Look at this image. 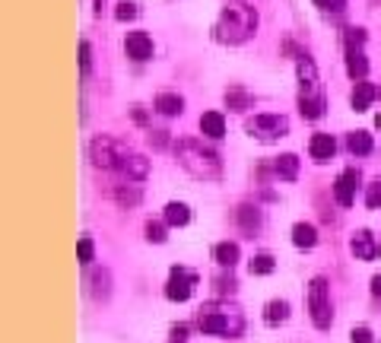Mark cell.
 Masks as SVG:
<instances>
[{
	"label": "cell",
	"mask_w": 381,
	"mask_h": 343,
	"mask_svg": "<svg viewBox=\"0 0 381 343\" xmlns=\"http://www.w3.org/2000/svg\"><path fill=\"white\" fill-rule=\"evenodd\" d=\"M254 29H257V13H254V7H248V3H232V7H226L223 13H219L217 26H213V38L226 42V45H242V42H248V38L254 35Z\"/></svg>",
	"instance_id": "obj_1"
},
{
	"label": "cell",
	"mask_w": 381,
	"mask_h": 343,
	"mask_svg": "<svg viewBox=\"0 0 381 343\" xmlns=\"http://www.w3.org/2000/svg\"><path fill=\"white\" fill-rule=\"evenodd\" d=\"M197 328H201L203 334L217 337V334H226V331H229V318H226V315H219V312H201Z\"/></svg>",
	"instance_id": "obj_15"
},
{
	"label": "cell",
	"mask_w": 381,
	"mask_h": 343,
	"mask_svg": "<svg viewBox=\"0 0 381 343\" xmlns=\"http://www.w3.org/2000/svg\"><path fill=\"white\" fill-rule=\"evenodd\" d=\"M124 51H127V58H134V60H150L153 38L146 35V32H130V35L124 38Z\"/></svg>",
	"instance_id": "obj_9"
},
{
	"label": "cell",
	"mask_w": 381,
	"mask_h": 343,
	"mask_svg": "<svg viewBox=\"0 0 381 343\" xmlns=\"http://www.w3.org/2000/svg\"><path fill=\"white\" fill-rule=\"evenodd\" d=\"M90 67H92V48H90V42H80V70H83V76L90 74Z\"/></svg>",
	"instance_id": "obj_32"
},
{
	"label": "cell",
	"mask_w": 381,
	"mask_h": 343,
	"mask_svg": "<svg viewBox=\"0 0 381 343\" xmlns=\"http://www.w3.org/2000/svg\"><path fill=\"white\" fill-rule=\"evenodd\" d=\"M102 7H105V0H96V13L102 16Z\"/></svg>",
	"instance_id": "obj_39"
},
{
	"label": "cell",
	"mask_w": 381,
	"mask_h": 343,
	"mask_svg": "<svg viewBox=\"0 0 381 343\" xmlns=\"http://www.w3.org/2000/svg\"><path fill=\"white\" fill-rule=\"evenodd\" d=\"M277 175H280L283 181H296V175H299V156L283 153V156L277 159Z\"/></svg>",
	"instance_id": "obj_22"
},
{
	"label": "cell",
	"mask_w": 381,
	"mask_h": 343,
	"mask_svg": "<svg viewBox=\"0 0 381 343\" xmlns=\"http://www.w3.org/2000/svg\"><path fill=\"white\" fill-rule=\"evenodd\" d=\"M372 292L381 299V274H375V276H372Z\"/></svg>",
	"instance_id": "obj_38"
},
{
	"label": "cell",
	"mask_w": 381,
	"mask_h": 343,
	"mask_svg": "<svg viewBox=\"0 0 381 343\" xmlns=\"http://www.w3.org/2000/svg\"><path fill=\"white\" fill-rule=\"evenodd\" d=\"M350 343H372V331L369 328H353Z\"/></svg>",
	"instance_id": "obj_36"
},
{
	"label": "cell",
	"mask_w": 381,
	"mask_h": 343,
	"mask_svg": "<svg viewBox=\"0 0 381 343\" xmlns=\"http://www.w3.org/2000/svg\"><path fill=\"white\" fill-rule=\"evenodd\" d=\"M194 286H197V276L191 274V270L172 267V274H169V283H165V296L172 299V302H187V299H191V292H194Z\"/></svg>",
	"instance_id": "obj_6"
},
{
	"label": "cell",
	"mask_w": 381,
	"mask_h": 343,
	"mask_svg": "<svg viewBox=\"0 0 381 343\" xmlns=\"http://www.w3.org/2000/svg\"><path fill=\"white\" fill-rule=\"evenodd\" d=\"M213 258H217L219 267H235V261H239V245H235V242H219V245L213 248Z\"/></svg>",
	"instance_id": "obj_21"
},
{
	"label": "cell",
	"mask_w": 381,
	"mask_h": 343,
	"mask_svg": "<svg viewBox=\"0 0 381 343\" xmlns=\"http://www.w3.org/2000/svg\"><path fill=\"white\" fill-rule=\"evenodd\" d=\"M121 175H127L130 181H143L146 175H150V162L143 156H137V153H127L124 159H121Z\"/></svg>",
	"instance_id": "obj_11"
},
{
	"label": "cell",
	"mask_w": 381,
	"mask_h": 343,
	"mask_svg": "<svg viewBox=\"0 0 381 343\" xmlns=\"http://www.w3.org/2000/svg\"><path fill=\"white\" fill-rule=\"evenodd\" d=\"M314 3H318L324 13H344L346 10V0H314Z\"/></svg>",
	"instance_id": "obj_33"
},
{
	"label": "cell",
	"mask_w": 381,
	"mask_h": 343,
	"mask_svg": "<svg viewBox=\"0 0 381 343\" xmlns=\"http://www.w3.org/2000/svg\"><path fill=\"white\" fill-rule=\"evenodd\" d=\"M356 187H359V169H346L340 178L334 181V197L340 207H350L353 197H356Z\"/></svg>",
	"instance_id": "obj_8"
},
{
	"label": "cell",
	"mask_w": 381,
	"mask_h": 343,
	"mask_svg": "<svg viewBox=\"0 0 381 343\" xmlns=\"http://www.w3.org/2000/svg\"><path fill=\"white\" fill-rule=\"evenodd\" d=\"M350 251L356 254L359 261H375L381 254V248H378V242H375V235L369 229H359L356 235L350 239Z\"/></svg>",
	"instance_id": "obj_7"
},
{
	"label": "cell",
	"mask_w": 381,
	"mask_h": 343,
	"mask_svg": "<svg viewBox=\"0 0 381 343\" xmlns=\"http://www.w3.org/2000/svg\"><path fill=\"white\" fill-rule=\"evenodd\" d=\"M378 127H381V115H378Z\"/></svg>",
	"instance_id": "obj_40"
},
{
	"label": "cell",
	"mask_w": 381,
	"mask_h": 343,
	"mask_svg": "<svg viewBox=\"0 0 381 343\" xmlns=\"http://www.w3.org/2000/svg\"><path fill=\"white\" fill-rule=\"evenodd\" d=\"M146 239H150V242H165V229L150 219V223H146Z\"/></svg>",
	"instance_id": "obj_35"
},
{
	"label": "cell",
	"mask_w": 381,
	"mask_h": 343,
	"mask_svg": "<svg viewBox=\"0 0 381 343\" xmlns=\"http://www.w3.org/2000/svg\"><path fill=\"white\" fill-rule=\"evenodd\" d=\"M187 219H191V210H187V203L172 201L169 207H165V223H169V226H187Z\"/></svg>",
	"instance_id": "obj_23"
},
{
	"label": "cell",
	"mask_w": 381,
	"mask_h": 343,
	"mask_svg": "<svg viewBox=\"0 0 381 343\" xmlns=\"http://www.w3.org/2000/svg\"><path fill=\"white\" fill-rule=\"evenodd\" d=\"M137 16V3H118V10H115V19H121V23H124V19H134Z\"/></svg>",
	"instance_id": "obj_34"
},
{
	"label": "cell",
	"mask_w": 381,
	"mask_h": 343,
	"mask_svg": "<svg viewBox=\"0 0 381 343\" xmlns=\"http://www.w3.org/2000/svg\"><path fill=\"white\" fill-rule=\"evenodd\" d=\"M90 283H92V296L96 299L108 296V274H105V270H96V274L90 276Z\"/></svg>",
	"instance_id": "obj_29"
},
{
	"label": "cell",
	"mask_w": 381,
	"mask_h": 343,
	"mask_svg": "<svg viewBox=\"0 0 381 343\" xmlns=\"http://www.w3.org/2000/svg\"><path fill=\"white\" fill-rule=\"evenodd\" d=\"M346 74L359 83L366 80V74H369V60H366V54L359 51V45H346Z\"/></svg>",
	"instance_id": "obj_12"
},
{
	"label": "cell",
	"mask_w": 381,
	"mask_h": 343,
	"mask_svg": "<svg viewBox=\"0 0 381 343\" xmlns=\"http://www.w3.org/2000/svg\"><path fill=\"white\" fill-rule=\"evenodd\" d=\"M308 312H312L314 328L328 331L334 324V308H330V286L324 276H314L308 283Z\"/></svg>",
	"instance_id": "obj_3"
},
{
	"label": "cell",
	"mask_w": 381,
	"mask_h": 343,
	"mask_svg": "<svg viewBox=\"0 0 381 343\" xmlns=\"http://www.w3.org/2000/svg\"><path fill=\"white\" fill-rule=\"evenodd\" d=\"M366 203H369L372 210H378V207H381V178L369 185V191H366Z\"/></svg>",
	"instance_id": "obj_31"
},
{
	"label": "cell",
	"mask_w": 381,
	"mask_h": 343,
	"mask_svg": "<svg viewBox=\"0 0 381 343\" xmlns=\"http://www.w3.org/2000/svg\"><path fill=\"white\" fill-rule=\"evenodd\" d=\"M115 201H118L121 207H137V203H140V191H137V187H115Z\"/></svg>",
	"instance_id": "obj_27"
},
{
	"label": "cell",
	"mask_w": 381,
	"mask_h": 343,
	"mask_svg": "<svg viewBox=\"0 0 381 343\" xmlns=\"http://www.w3.org/2000/svg\"><path fill=\"white\" fill-rule=\"evenodd\" d=\"M185 337H187V324H175V328H172V340L185 343Z\"/></svg>",
	"instance_id": "obj_37"
},
{
	"label": "cell",
	"mask_w": 381,
	"mask_h": 343,
	"mask_svg": "<svg viewBox=\"0 0 381 343\" xmlns=\"http://www.w3.org/2000/svg\"><path fill=\"white\" fill-rule=\"evenodd\" d=\"M201 131L210 137V140H219V137H226V118L219 112H203L201 115Z\"/></svg>",
	"instance_id": "obj_16"
},
{
	"label": "cell",
	"mask_w": 381,
	"mask_h": 343,
	"mask_svg": "<svg viewBox=\"0 0 381 343\" xmlns=\"http://www.w3.org/2000/svg\"><path fill=\"white\" fill-rule=\"evenodd\" d=\"M299 80H302V96L305 99L321 96V90H318V70H314L312 58H305V54L299 58Z\"/></svg>",
	"instance_id": "obj_10"
},
{
	"label": "cell",
	"mask_w": 381,
	"mask_h": 343,
	"mask_svg": "<svg viewBox=\"0 0 381 343\" xmlns=\"http://www.w3.org/2000/svg\"><path fill=\"white\" fill-rule=\"evenodd\" d=\"M378 96H381V90L375 86V83H356V90H353L350 102H353V108H356V112H366V108H369V105H372Z\"/></svg>",
	"instance_id": "obj_14"
},
{
	"label": "cell",
	"mask_w": 381,
	"mask_h": 343,
	"mask_svg": "<svg viewBox=\"0 0 381 343\" xmlns=\"http://www.w3.org/2000/svg\"><path fill=\"white\" fill-rule=\"evenodd\" d=\"M248 267H251V274H273V267H277V261H273L270 254H254V258H251V264H248Z\"/></svg>",
	"instance_id": "obj_28"
},
{
	"label": "cell",
	"mask_w": 381,
	"mask_h": 343,
	"mask_svg": "<svg viewBox=\"0 0 381 343\" xmlns=\"http://www.w3.org/2000/svg\"><path fill=\"white\" fill-rule=\"evenodd\" d=\"M245 131L264 143H273V140H280V137H286L289 121H286L283 115H254V118L245 121Z\"/></svg>",
	"instance_id": "obj_4"
},
{
	"label": "cell",
	"mask_w": 381,
	"mask_h": 343,
	"mask_svg": "<svg viewBox=\"0 0 381 343\" xmlns=\"http://www.w3.org/2000/svg\"><path fill=\"white\" fill-rule=\"evenodd\" d=\"M175 153H178L181 169L191 172L194 178L217 181L219 175H223V162H219V156L210 147H203L201 140H178Z\"/></svg>",
	"instance_id": "obj_2"
},
{
	"label": "cell",
	"mask_w": 381,
	"mask_h": 343,
	"mask_svg": "<svg viewBox=\"0 0 381 343\" xmlns=\"http://www.w3.org/2000/svg\"><path fill=\"white\" fill-rule=\"evenodd\" d=\"M286 318H289V302H283V299H273V302H267V306H264V321H267L270 328L283 324Z\"/></svg>",
	"instance_id": "obj_18"
},
{
	"label": "cell",
	"mask_w": 381,
	"mask_h": 343,
	"mask_svg": "<svg viewBox=\"0 0 381 343\" xmlns=\"http://www.w3.org/2000/svg\"><path fill=\"white\" fill-rule=\"evenodd\" d=\"M181 108H185V99H181L178 92H159V96H156V112L165 115V118L181 115Z\"/></svg>",
	"instance_id": "obj_17"
},
{
	"label": "cell",
	"mask_w": 381,
	"mask_h": 343,
	"mask_svg": "<svg viewBox=\"0 0 381 343\" xmlns=\"http://www.w3.org/2000/svg\"><path fill=\"white\" fill-rule=\"evenodd\" d=\"M346 147H350V153H356V156H366V153H372V134L356 131V134L346 137Z\"/></svg>",
	"instance_id": "obj_24"
},
{
	"label": "cell",
	"mask_w": 381,
	"mask_h": 343,
	"mask_svg": "<svg viewBox=\"0 0 381 343\" xmlns=\"http://www.w3.org/2000/svg\"><path fill=\"white\" fill-rule=\"evenodd\" d=\"M334 149H337V143L330 134H314L312 140H308V153H312L314 162H328V159L334 156Z\"/></svg>",
	"instance_id": "obj_13"
},
{
	"label": "cell",
	"mask_w": 381,
	"mask_h": 343,
	"mask_svg": "<svg viewBox=\"0 0 381 343\" xmlns=\"http://www.w3.org/2000/svg\"><path fill=\"white\" fill-rule=\"evenodd\" d=\"M318 242V232L312 223H296L292 226V245L296 248H312Z\"/></svg>",
	"instance_id": "obj_20"
},
{
	"label": "cell",
	"mask_w": 381,
	"mask_h": 343,
	"mask_svg": "<svg viewBox=\"0 0 381 343\" xmlns=\"http://www.w3.org/2000/svg\"><path fill=\"white\" fill-rule=\"evenodd\" d=\"M127 156V149L112 137H96L90 143V159L96 169H121V159Z\"/></svg>",
	"instance_id": "obj_5"
},
{
	"label": "cell",
	"mask_w": 381,
	"mask_h": 343,
	"mask_svg": "<svg viewBox=\"0 0 381 343\" xmlns=\"http://www.w3.org/2000/svg\"><path fill=\"white\" fill-rule=\"evenodd\" d=\"M251 92L242 90V86H229L226 90V105H229L232 112H245V108H251Z\"/></svg>",
	"instance_id": "obj_19"
},
{
	"label": "cell",
	"mask_w": 381,
	"mask_h": 343,
	"mask_svg": "<svg viewBox=\"0 0 381 343\" xmlns=\"http://www.w3.org/2000/svg\"><path fill=\"white\" fill-rule=\"evenodd\" d=\"M92 254H96L92 239H80V242H76V258H80V264H92Z\"/></svg>",
	"instance_id": "obj_30"
},
{
	"label": "cell",
	"mask_w": 381,
	"mask_h": 343,
	"mask_svg": "<svg viewBox=\"0 0 381 343\" xmlns=\"http://www.w3.org/2000/svg\"><path fill=\"white\" fill-rule=\"evenodd\" d=\"M239 223H242V229H248V232L257 229V226H261V213H257V207L242 203V207H239Z\"/></svg>",
	"instance_id": "obj_26"
},
{
	"label": "cell",
	"mask_w": 381,
	"mask_h": 343,
	"mask_svg": "<svg viewBox=\"0 0 381 343\" xmlns=\"http://www.w3.org/2000/svg\"><path fill=\"white\" fill-rule=\"evenodd\" d=\"M299 112L305 115V118H321L324 115V96H312V99H305V96H299Z\"/></svg>",
	"instance_id": "obj_25"
}]
</instances>
